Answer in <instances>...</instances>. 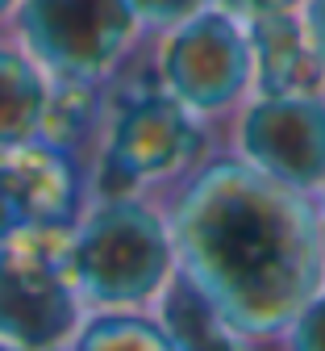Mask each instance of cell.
Wrapping results in <instances>:
<instances>
[{
    "instance_id": "6da1fadb",
    "label": "cell",
    "mask_w": 325,
    "mask_h": 351,
    "mask_svg": "<svg viewBox=\"0 0 325 351\" xmlns=\"http://www.w3.org/2000/svg\"><path fill=\"white\" fill-rule=\"evenodd\" d=\"M163 205L179 285L259 347H271L325 285L317 197L271 180L234 151H213Z\"/></svg>"
},
{
    "instance_id": "7a4b0ae2",
    "label": "cell",
    "mask_w": 325,
    "mask_h": 351,
    "mask_svg": "<svg viewBox=\"0 0 325 351\" xmlns=\"http://www.w3.org/2000/svg\"><path fill=\"white\" fill-rule=\"evenodd\" d=\"M213 151H221V130L163 93L146 59H138L109 84V113L88 159L92 197L142 193L163 201Z\"/></svg>"
},
{
    "instance_id": "3957f363",
    "label": "cell",
    "mask_w": 325,
    "mask_h": 351,
    "mask_svg": "<svg viewBox=\"0 0 325 351\" xmlns=\"http://www.w3.org/2000/svg\"><path fill=\"white\" fill-rule=\"evenodd\" d=\"M71 272L88 310H151L179 280L171 217L159 197L101 193L71 222Z\"/></svg>"
},
{
    "instance_id": "277c9868",
    "label": "cell",
    "mask_w": 325,
    "mask_h": 351,
    "mask_svg": "<svg viewBox=\"0 0 325 351\" xmlns=\"http://www.w3.org/2000/svg\"><path fill=\"white\" fill-rule=\"evenodd\" d=\"M9 29L51 80L79 84H113L151 42L129 0H21Z\"/></svg>"
},
{
    "instance_id": "5b68a950",
    "label": "cell",
    "mask_w": 325,
    "mask_h": 351,
    "mask_svg": "<svg viewBox=\"0 0 325 351\" xmlns=\"http://www.w3.org/2000/svg\"><path fill=\"white\" fill-rule=\"evenodd\" d=\"M155 84L209 125H225L250 97V38L217 5L155 34L142 51Z\"/></svg>"
},
{
    "instance_id": "8992f818",
    "label": "cell",
    "mask_w": 325,
    "mask_h": 351,
    "mask_svg": "<svg viewBox=\"0 0 325 351\" xmlns=\"http://www.w3.org/2000/svg\"><path fill=\"white\" fill-rule=\"evenodd\" d=\"M88 305L71 272V226H29L0 243V339L63 351Z\"/></svg>"
},
{
    "instance_id": "52a82bcc",
    "label": "cell",
    "mask_w": 325,
    "mask_h": 351,
    "mask_svg": "<svg viewBox=\"0 0 325 351\" xmlns=\"http://www.w3.org/2000/svg\"><path fill=\"white\" fill-rule=\"evenodd\" d=\"M221 147L296 193L325 189V88L288 97H246L221 125Z\"/></svg>"
},
{
    "instance_id": "ba28073f",
    "label": "cell",
    "mask_w": 325,
    "mask_h": 351,
    "mask_svg": "<svg viewBox=\"0 0 325 351\" xmlns=\"http://www.w3.org/2000/svg\"><path fill=\"white\" fill-rule=\"evenodd\" d=\"M88 197V155L46 138L0 151V243L29 226H71Z\"/></svg>"
},
{
    "instance_id": "9c48e42d",
    "label": "cell",
    "mask_w": 325,
    "mask_h": 351,
    "mask_svg": "<svg viewBox=\"0 0 325 351\" xmlns=\"http://www.w3.org/2000/svg\"><path fill=\"white\" fill-rule=\"evenodd\" d=\"M246 38H250V97H288L325 88V67L300 13L246 21Z\"/></svg>"
},
{
    "instance_id": "30bf717a",
    "label": "cell",
    "mask_w": 325,
    "mask_h": 351,
    "mask_svg": "<svg viewBox=\"0 0 325 351\" xmlns=\"http://www.w3.org/2000/svg\"><path fill=\"white\" fill-rule=\"evenodd\" d=\"M46 97L51 75L13 38V29H0V151L38 138Z\"/></svg>"
},
{
    "instance_id": "8fae6325",
    "label": "cell",
    "mask_w": 325,
    "mask_h": 351,
    "mask_svg": "<svg viewBox=\"0 0 325 351\" xmlns=\"http://www.w3.org/2000/svg\"><path fill=\"white\" fill-rule=\"evenodd\" d=\"M63 351H183L163 305L151 310H88Z\"/></svg>"
},
{
    "instance_id": "7c38bea8",
    "label": "cell",
    "mask_w": 325,
    "mask_h": 351,
    "mask_svg": "<svg viewBox=\"0 0 325 351\" xmlns=\"http://www.w3.org/2000/svg\"><path fill=\"white\" fill-rule=\"evenodd\" d=\"M109 113V84H79V80H51L42 130L38 138L79 151L92 159V147L101 138V125Z\"/></svg>"
},
{
    "instance_id": "4fadbf2b",
    "label": "cell",
    "mask_w": 325,
    "mask_h": 351,
    "mask_svg": "<svg viewBox=\"0 0 325 351\" xmlns=\"http://www.w3.org/2000/svg\"><path fill=\"white\" fill-rule=\"evenodd\" d=\"M163 314L171 318L183 351H259L255 339L238 335L234 326H225L217 314L205 310V301L192 293V289H183L179 280L171 285V293L163 297Z\"/></svg>"
},
{
    "instance_id": "5bb4252c",
    "label": "cell",
    "mask_w": 325,
    "mask_h": 351,
    "mask_svg": "<svg viewBox=\"0 0 325 351\" xmlns=\"http://www.w3.org/2000/svg\"><path fill=\"white\" fill-rule=\"evenodd\" d=\"M271 351H325V285L292 314V322L275 335Z\"/></svg>"
},
{
    "instance_id": "9a60e30c",
    "label": "cell",
    "mask_w": 325,
    "mask_h": 351,
    "mask_svg": "<svg viewBox=\"0 0 325 351\" xmlns=\"http://www.w3.org/2000/svg\"><path fill=\"white\" fill-rule=\"evenodd\" d=\"M209 5H213V0H129V9H133V17H138V25H142L146 38H155V34H163V29H171L179 21L196 17Z\"/></svg>"
},
{
    "instance_id": "2e32d148",
    "label": "cell",
    "mask_w": 325,
    "mask_h": 351,
    "mask_svg": "<svg viewBox=\"0 0 325 351\" xmlns=\"http://www.w3.org/2000/svg\"><path fill=\"white\" fill-rule=\"evenodd\" d=\"M213 5L229 17H238L242 25L246 21H259V17H275V13H300L304 0H213Z\"/></svg>"
},
{
    "instance_id": "e0dca14e",
    "label": "cell",
    "mask_w": 325,
    "mask_h": 351,
    "mask_svg": "<svg viewBox=\"0 0 325 351\" xmlns=\"http://www.w3.org/2000/svg\"><path fill=\"white\" fill-rule=\"evenodd\" d=\"M300 17H304V25H309V38H313L317 55H321V67H325V0H304Z\"/></svg>"
},
{
    "instance_id": "ac0fdd59",
    "label": "cell",
    "mask_w": 325,
    "mask_h": 351,
    "mask_svg": "<svg viewBox=\"0 0 325 351\" xmlns=\"http://www.w3.org/2000/svg\"><path fill=\"white\" fill-rule=\"evenodd\" d=\"M317 243H321V272H325V189L317 193Z\"/></svg>"
},
{
    "instance_id": "d6986e66",
    "label": "cell",
    "mask_w": 325,
    "mask_h": 351,
    "mask_svg": "<svg viewBox=\"0 0 325 351\" xmlns=\"http://www.w3.org/2000/svg\"><path fill=\"white\" fill-rule=\"evenodd\" d=\"M17 5H21V0H0V29H9V21H13Z\"/></svg>"
},
{
    "instance_id": "ffe728a7",
    "label": "cell",
    "mask_w": 325,
    "mask_h": 351,
    "mask_svg": "<svg viewBox=\"0 0 325 351\" xmlns=\"http://www.w3.org/2000/svg\"><path fill=\"white\" fill-rule=\"evenodd\" d=\"M0 351H38V347H21V343H5V339H0Z\"/></svg>"
}]
</instances>
